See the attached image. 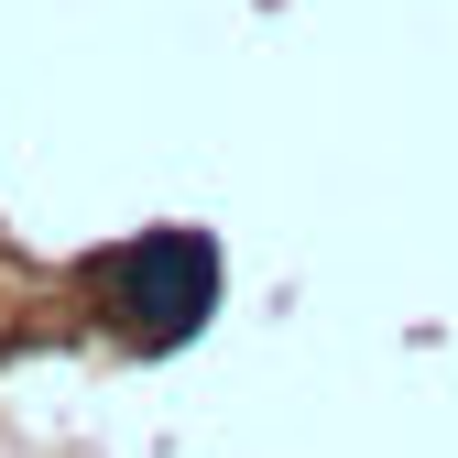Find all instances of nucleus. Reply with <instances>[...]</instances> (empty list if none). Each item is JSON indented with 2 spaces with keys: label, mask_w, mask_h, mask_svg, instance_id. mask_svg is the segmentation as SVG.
<instances>
[{
  "label": "nucleus",
  "mask_w": 458,
  "mask_h": 458,
  "mask_svg": "<svg viewBox=\"0 0 458 458\" xmlns=\"http://www.w3.org/2000/svg\"><path fill=\"white\" fill-rule=\"evenodd\" d=\"M88 295H98L109 327H121L131 360H175V350L208 338V317L229 295V251H218V229L164 218V229H131L121 251L88 262Z\"/></svg>",
  "instance_id": "f257e3e1"
}]
</instances>
